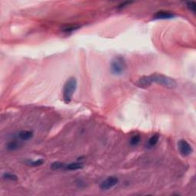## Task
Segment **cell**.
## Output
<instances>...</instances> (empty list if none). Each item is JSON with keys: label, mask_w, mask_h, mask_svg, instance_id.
<instances>
[{"label": "cell", "mask_w": 196, "mask_h": 196, "mask_svg": "<svg viewBox=\"0 0 196 196\" xmlns=\"http://www.w3.org/2000/svg\"><path fill=\"white\" fill-rule=\"evenodd\" d=\"M118 182V178L115 177V176H110L101 182V185H100V188L101 190H108L115 186Z\"/></svg>", "instance_id": "cell-5"}, {"label": "cell", "mask_w": 196, "mask_h": 196, "mask_svg": "<svg viewBox=\"0 0 196 196\" xmlns=\"http://www.w3.org/2000/svg\"><path fill=\"white\" fill-rule=\"evenodd\" d=\"M131 2H123V3L120 4V5H119V8L121 9V8H123V7L126 6V5H129V4H130Z\"/></svg>", "instance_id": "cell-18"}, {"label": "cell", "mask_w": 196, "mask_h": 196, "mask_svg": "<svg viewBox=\"0 0 196 196\" xmlns=\"http://www.w3.org/2000/svg\"><path fill=\"white\" fill-rule=\"evenodd\" d=\"M44 163H45L44 160H42V159H39V160H35V161L29 162V163H28V165L31 166H41V165L43 164Z\"/></svg>", "instance_id": "cell-15"}, {"label": "cell", "mask_w": 196, "mask_h": 196, "mask_svg": "<svg viewBox=\"0 0 196 196\" xmlns=\"http://www.w3.org/2000/svg\"><path fill=\"white\" fill-rule=\"evenodd\" d=\"M18 147H19V145H18V143L15 141H11V142H9L7 144V149L9 150H17Z\"/></svg>", "instance_id": "cell-16"}, {"label": "cell", "mask_w": 196, "mask_h": 196, "mask_svg": "<svg viewBox=\"0 0 196 196\" xmlns=\"http://www.w3.org/2000/svg\"><path fill=\"white\" fill-rule=\"evenodd\" d=\"M178 148H179V150L181 154H182V156H189L193 152L192 147L191 146V145L186 140H184V139L179 141Z\"/></svg>", "instance_id": "cell-4"}, {"label": "cell", "mask_w": 196, "mask_h": 196, "mask_svg": "<svg viewBox=\"0 0 196 196\" xmlns=\"http://www.w3.org/2000/svg\"><path fill=\"white\" fill-rule=\"evenodd\" d=\"M187 6L191 10L192 12H195L196 11V4L194 2H187Z\"/></svg>", "instance_id": "cell-17"}, {"label": "cell", "mask_w": 196, "mask_h": 196, "mask_svg": "<svg viewBox=\"0 0 196 196\" xmlns=\"http://www.w3.org/2000/svg\"><path fill=\"white\" fill-rule=\"evenodd\" d=\"M77 88L76 78L69 77L64 84L63 88V100L65 104H69L71 101L72 97Z\"/></svg>", "instance_id": "cell-1"}, {"label": "cell", "mask_w": 196, "mask_h": 196, "mask_svg": "<svg viewBox=\"0 0 196 196\" xmlns=\"http://www.w3.org/2000/svg\"><path fill=\"white\" fill-rule=\"evenodd\" d=\"M82 168H83V165L81 163H73L68 165H65L64 169H65V170H77V169H81Z\"/></svg>", "instance_id": "cell-10"}, {"label": "cell", "mask_w": 196, "mask_h": 196, "mask_svg": "<svg viewBox=\"0 0 196 196\" xmlns=\"http://www.w3.org/2000/svg\"><path fill=\"white\" fill-rule=\"evenodd\" d=\"M152 81L150 76H143L137 81L136 85L141 88H147L152 84Z\"/></svg>", "instance_id": "cell-7"}, {"label": "cell", "mask_w": 196, "mask_h": 196, "mask_svg": "<svg viewBox=\"0 0 196 196\" xmlns=\"http://www.w3.org/2000/svg\"><path fill=\"white\" fill-rule=\"evenodd\" d=\"M126 69L125 58L122 56H116L110 61V71L114 75H121Z\"/></svg>", "instance_id": "cell-3"}, {"label": "cell", "mask_w": 196, "mask_h": 196, "mask_svg": "<svg viewBox=\"0 0 196 196\" xmlns=\"http://www.w3.org/2000/svg\"><path fill=\"white\" fill-rule=\"evenodd\" d=\"M159 139H160V135H159V134L156 133L152 136L150 138V139L148 140L147 147H148V148H153V147H154L157 144V143H158Z\"/></svg>", "instance_id": "cell-9"}, {"label": "cell", "mask_w": 196, "mask_h": 196, "mask_svg": "<svg viewBox=\"0 0 196 196\" xmlns=\"http://www.w3.org/2000/svg\"><path fill=\"white\" fill-rule=\"evenodd\" d=\"M2 178H3L4 179H6V180H10V181L18 180V177L15 175L9 173V172H5V173L2 175Z\"/></svg>", "instance_id": "cell-12"}, {"label": "cell", "mask_w": 196, "mask_h": 196, "mask_svg": "<svg viewBox=\"0 0 196 196\" xmlns=\"http://www.w3.org/2000/svg\"><path fill=\"white\" fill-rule=\"evenodd\" d=\"M175 16L174 13L169 11H159L153 15L154 19H173Z\"/></svg>", "instance_id": "cell-6"}, {"label": "cell", "mask_w": 196, "mask_h": 196, "mask_svg": "<svg viewBox=\"0 0 196 196\" xmlns=\"http://www.w3.org/2000/svg\"><path fill=\"white\" fill-rule=\"evenodd\" d=\"M64 166H65V164H64V163H60V162H55V163H53L51 165V169H53V170H57V169H64Z\"/></svg>", "instance_id": "cell-13"}, {"label": "cell", "mask_w": 196, "mask_h": 196, "mask_svg": "<svg viewBox=\"0 0 196 196\" xmlns=\"http://www.w3.org/2000/svg\"><path fill=\"white\" fill-rule=\"evenodd\" d=\"M80 28L79 26H77V25H68V26H65L62 28V32H73V31L77 30Z\"/></svg>", "instance_id": "cell-11"}, {"label": "cell", "mask_w": 196, "mask_h": 196, "mask_svg": "<svg viewBox=\"0 0 196 196\" xmlns=\"http://www.w3.org/2000/svg\"><path fill=\"white\" fill-rule=\"evenodd\" d=\"M139 141H140V136L139 135H134L131 137L129 143H130V145L136 146L139 143Z\"/></svg>", "instance_id": "cell-14"}, {"label": "cell", "mask_w": 196, "mask_h": 196, "mask_svg": "<svg viewBox=\"0 0 196 196\" xmlns=\"http://www.w3.org/2000/svg\"><path fill=\"white\" fill-rule=\"evenodd\" d=\"M150 77L152 83L158 84L166 88L173 89L177 86V83L173 78L169 77L166 75L161 74H153L150 75Z\"/></svg>", "instance_id": "cell-2"}, {"label": "cell", "mask_w": 196, "mask_h": 196, "mask_svg": "<svg viewBox=\"0 0 196 196\" xmlns=\"http://www.w3.org/2000/svg\"><path fill=\"white\" fill-rule=\"evenodd\" d=\"M32 136H33V132L30 130L21 131L19 134V137L23 141L29 140V139H32Z\"/></svg>", "instance_id": "cell-8"}]
</instances>
